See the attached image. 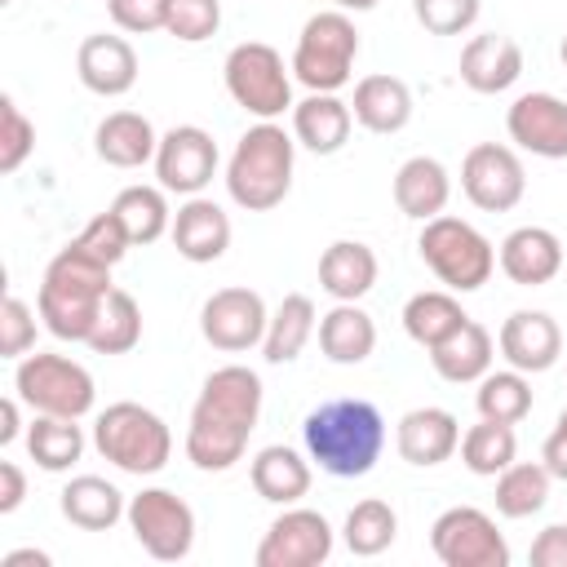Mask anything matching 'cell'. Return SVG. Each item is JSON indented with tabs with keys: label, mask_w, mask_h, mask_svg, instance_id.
Instances as JSON below:
<instances>
[{
	"label": "cell",
	"mask_w": 567,
	"mask_h": 567,
	"mask_svg": "<svg viewBox=\"0 0 567 567\" xmlns=\"http://www.w3.org/2000/svg\"><path fill=\"white\" fill-rule=\"evenodd\" d=\"M0 328H4V337H0L4 359H22L35 346V310L22 297H13V292L0 306Z\"/></svg>",
	"instance_id": "f6af8a7d"
},
{
	"label": "cell",
	"mask_w": 567,
	"mask_h": 567,
	"mask_svg": "<svg viewBox=\"0 0 567 567\" xmlns=\"http://www.w3.org/2000/svg\"><path fill=\"white\" fill-rule=\"evenodd\" d=\"M292 164H297V137L284 133L275 120H261L230 151L226 195L248 213H270L292 190Z\"/></svg>",
	"instance_id": "277c9868"
},
{
	"label": "cell",
	"mask_w": 567,
	"mask_h": 567,
	"mask_svg": "<svg viewBox=\"0 0 567 567\" xmlns=\"http://www.w3.org/2000/svg\"><path fill=\"white\" fill-rule=\"evenodd\" d=\"M58 505H62V518H66L71 527H80V532H111V527L128 514L124 492H120L115 483H106L102 474H75V478L62 487Z\"/></svg>",
	"instance_id": "4316f807"
},
{
	"label": "cell",
	"mask_w": 567,
	"mask_h": 567,
	"mask_svg": "<svg viewBox=\"0 0 567 567\" xmlns=\"http://www.w3.org/2000/svg\"><path fill=\"white\" fill-rule=\"evenodd\" d=\"M470 315L461 310L456 292H443V288H430V292H416L408 297L403 306V332L416 341V346H439L443 337H452Z\"/></svg>",
	"instance_id": "d6a6232c"
},
{
	"label": "cell",
	"mask_w": 567,
	"mask_h": 567,
	"mask_svg": "<svg viewBox=\"0 0 567 567\" xmlns=\"http://www.w3.org/2000/svg\"><path fill=\"white\" fill-rule=\"evenodd\" d=\"M461 461L470 474H483V478H496L505 465L518 461V434L514 425H501V421H483L470 425L461 434Z\"/></svg>",
	"instance_id": "f35d334b"
},
{
	"label": "cell",
	"mask_w": 567,
	"mask_h": 567,
	"mask_svg": "<svg viewBox=\"0 0 567 567\" xmlns=\"http://www.w3.org/2000/svg\"><path fill=\"white\" fill-rule=\"evenodd\" d=\"M124 518H128L133 540L159 563H177L195 545V509L168 487H142L128 501Z\"/></svg>",
	"instance_id": "8fae6325"
},
{
	"label": "cell",
	"mask_w": 567,
	"mask_h": 567,
	"mask_svg": "<svg viewBox=\"0 0 567 567\" xmlns=\"http://www.w3.org/2000/svg\"><path fill=\"white\" fill-rule=\"evenodd\" d=\"M168 190L164 186H124L120 195H115V213H120V221H124V230H128V239L133 244H155L159 235H168L173 230V213H168V199H164Z\"/></svg>",
	"instance_id": "d590c367"
},
{
	"label": "cell",
	"mask_w": 567,
	"mask_h": 567,
	"mask_svg": "<svg viewBox=\"0 0 567 567\" xmlns=\"http://www.w3.org/2000/svg\"><path fill=\"white\" fill-rule=\"evenodd\" d=\"M496 266L518 288H540L563 270V239L549 226H518L501 239Z\"/></svg>",
	"instance_id": "d6986e66"
},
{
	"label": "cell",
	"mask_w": 567,
	"mask_h": 567,
	"mask_svg": "<svg viewBox=\"0 0 567 567\" xmlns=\"http://www.w3.org/2000/svg\"><path fill=\"white\" fill-rule=\"evenodd\" d=\"M261 416V377L244 363H226L204 377V390L190 408L186 425V456L204 474H221L244 461L248 434Z\"/></svg>",
	"instance_id": "6da1fadb"
},
{
	"label": "cell",
	"mask_w": 567,
	"mask_h": 567,
	"mask_svg": "<svg viewBox=\"0 0 567 567\" xmlns=\"http://www.w3.org/2000/svg\"><path fill=\"white\" fill-rule=\"evenodd\" d=\"M549 470L545 461H514L496 474V514L501 518H532L549 501Z\"/></svg>",
	"instance_id": "836d02e7"
},
{
	"label": "cell",
	"mask_w": 567,
	"mask_h": 567,
	"mask_svg": "<svg viewBox=\"0 0 567 567\" xmlns=\"http://www.w3.org/2000/svg\"><path fill=\"white\" fill-rule=\"evenodd\" d=\"M142 341V306L133 292L111 288V297L102 301V315L93 323V337L84 341L97 354H128Z\"/></svg>",
	"instance_id": "8d00e7d4"
},
{
	"label": "cell",
	"mask_w": 567,
	"mask_h": 567,
	"mask_svg": "<svg viewBox=\"0 0 567 567\" xmlns=\"http://www.w3.org/2000/svg\"><path fill=\"white\" fill-rule=\"evenodd\" d=\"M558 425H563V430H567V408H563V412H558Z\"/></svg>",
	"instance_id": "11a10c76"
},
{
	"label": "cell",
	"mask_w": 567,
	"mask_h": 567,
	"mask_svg": "<svg viewBox=\"0 0 567 567\" xmlns=\"http://www.w3.org/2000/svg\"><path fill=\"white\" fill-rule=\"evenodd\" d=\"M221 27V4L217 0H168L164 9V31L182 44H204Z\"/></svg>",
	"instance_id": "60d3db41"
},
{
	"label": "cell",
	"mask_w": 567,
	"mask_h": 567,
	"mask_svg": "<svg viewBox=\"0 0 567 567\" xmlns=\"http://www.w3.org/2000/svg\"><path fill=\"white\" fill-rule=\"evenodd\" d=\"M111 288H115L111 284V266L97 261L89 248H80L71 239L44 266V279H40V292H35V310H40L44 328L58 341H89Z\"/></svg>",
	"instance_id": "3957f363"
},
{
	"label": "cell",
	"mask_w": 567,
	"mask_h": 567,
	"mask_svg": "<svg viewBox=\"0 0 567 567\" xmlns=\"http://www.w3.org/2000/svg\"><path fill=\"white\" fill-rule=\"evenodd\" d=\"M248 478H252V492L261 501H270V505H297L310 492V461L297 447L270 443V447H261L252 456Z\"/></svg>",
	"instance_id": "4dcf8cb0"
},
{
	"label": "cell",
	"mask_w": 567,
	"mask_h": 567,
	"mask_svg": "<svg viewBox=\"0 0 567 567\" xmlns=\"http://www.w3.org/2000/svg\"><path fill=\"white\" fill-rule=\"evenodd\" d=\"M319 350L328 363L354 368L377 350V323L359 301H337L328 315H319Z\"/></svg>",
	"instance_id": "83f0119b"
},
{
	"label": "cell",
	"mask_w": 567,
	"mask_h": 567,
	"mask_svg": "<svg viewBox=\"0 0 567 567\" xmlns=\"http://www.w3.org/2000/svg\"><path fill=\"white\" fill-rule=\"evenodd\" d=\"M416 248H421V261L434 270V279L447 292H478L496 270L492 239L478 226H470L465 217H452V213H439V217L421 221Z\"/></svg>",
	"instance_id": "8992f818"
},
{
	"label": "cell",
	"mask_w": 567,
	"mask_h": 567,
	"mask_svg": "<svg viewBox=\"0 0 567 567\" xmlns=\"http://www.w3.org/2000/svg\"><path fill=\"white\" fill-rule=\"evenodd\" d=\"M292 66H284V53L266 40H244L226 53L221 80L226 93L235 97V106H244L257 120H279L284 111H292Z\"/></svg>",
	"instance_id": "9c48e42d"
},
{
	"label": "cell",
	"mask_w": 567,
	"mask_h": 567,
	"mask_svg": "<svg viewBox=\"0 0 567 567\" xmlns=\"http://www.w3.org/2000/svg\"><path fill=\"white\" fill-rule=\"evenodd\" d=\"M523 75V49L518 40L509 35H496V31H483V35H470L465 49H461V84L474 89V93H505L514 89Z\"/></svg>",
	"instance_id": "44dd1931"
},
{
	"label": "cell",
	"mask_w": 567,
	"mask_h": 567,
	"mask_svg": "<svg viewBox=\"0 0 567 567\" xmlns=\"http://www.w3.org/2000/svg\"><path fill=\"white\" fill-rule=\"evenodd\" d=\"M173 248L186 257V261H195V266H208V261H217V257H226V248H230V217H226V208L221 204H213V199H204V195H190L177 213H173Z\"/></svg>",
	"instance_id": "7402d4cb"
},
{
	"label": "cell",
	"mask_w": 567,
	"mask_h": 567,
	"mask_svg": "<svg viewBox=\"0 0 567 567\" xmlns=\"http://www.w3.org/2000/svg\"><path fill=\"white\" fill-rule=\"evenodd\" d=\"M332 558V523L319 509L284 505L257 545V567H319Z\"/></svg>",
	"instance_id": "4fadbf2b"
},
{
	"label": "cell",
	"mask_w": 567,
	"mask_h": 567,
	"mask_svg": "<svg viewBox=\"0 0 567 567\" xmlns=\"http://www.w3.org/2000/svg\"><path fill=\"white\" fill-rule=\"evenodd\" d=\"M377 284V252L359 239H337L319 257V288L332 301H359Z\"/></svg>",
	"instance_id": "f546056e"
},
{
	"label": "cell",
	"mask_w": 567,
	"mask_h": 567,
	"mask_svg": "<svg viewBox=\"0 0 567 567\" xmlns=\"http://www.w3.org/2000/svg\"><path fill=\"white\" fill-rule=\"evenodd\" d=\"M354 58H359V31H354L350 13L323 9V13L306 18L288 66H292V80H301L310 93H337L350 84Z\"/></svg>",
	"instance_id": "52a82bcc"
},
{
	"label": "cell",
	"mask_w": 567,
	"mask_h": 567,
	"mask_svg": "<svg viewBox=\"0 0 567 567\" xmlns=\"http://www.w3.org/2000/svg\"><path fill=\"white\" fill-rule=\"evenodd\" d=\"M35 151V124L22 115V106L4 93L0 97V173H18L27 164V155Z\"/></svg>",
	"instance_id": "b9f144b4"
},
{
	"label": "cell",
	"mask_w": 567,
	"mask_h": 567,
	"mask_svg": "<svg viewBox=\"0 0 567 567\" xmlns=\"http://www.w3.org/2000/svg\"><path fill=\"white\" fill-rule=\"evenodd\" d=\"M266 323H270V310L261 301V292L235 284V288H217L204 310H199V332L213 350H226V354H239V350H252L261 346L266 337Z\"/></svg>",
	"instance_id": "5bb4252c"
},
{
	"label": "cell",
	"mask_w": 567,
	"mask_h": 567,
	"mask_svg": "<svg viewBox=\"0 0 567 567\" xmlns=\"http://www.w3.org/2000/svg\"><path fill=\"white\" fill-rule=\"evenodd\" d=\"M93 447L102 452V461H111L115 470L124 474H159L173 456V434L164 425L159 412L133 403V399H120L111 408L97 412L93 421Z\"/></svg>",
	"instance_id": "5b68a950"
},
{
	"label": "cell",
	"mask_w": 567,
	"mask_h": 567,
	"mask_svg": "<svg viewBox=\"0 0 567 567\" xmlns=\"http://www.w3.org/2000/svg\"><path fill=\"white\" fill-rule=\"evenodd\" d=\"M447 199H452V177H447V168L434 155H412V159L399 164V173H394V204H399L403 217L430 221V217H439L447 208Z\"/></svg>",
	"instance_id": "484cf974"
},
{
	"label": "cell",
	"mask_w": 567,
	"mask_h": 567,
	"mask_svg": "<svg viewBox=\"0 0 567 567\" xmlns=\"http://www.w3.org/2000/svg\"><path fill=\"white\" fill-rule=\"evenodd\" d=\"M27 496V474L18 461H0V514H13Z\"/></svg>",
	"instance_id": "c3c4849f"
},
{
	"label": "cell",
	"mask_w": 567,
	"mask_h": 567,
	"mask_svg": "<svg viewBox=\"0 0 567 567\" xmlns=\"http://www.w3.org/2000/svg\"><path fill=\"white\" fill-rule=\"evenodd\" d=\"M474 408H478L483 421L518 425V421L532 412V381H527V372L505 368V372H487V377H478Z\"/></svg>",
	"instance_id": "74e56055"
},
{
	"label": "cell",
	"mask_w": 567,
	"mask_h": 567,
	"mask_svg": "<svg viewBox=\"0 0 567 567\" xmlns=\"http://www.w3.org/2000/svg\"><path fill=\"white\" fill-rule=\"evenodd\" d=\"M354 111L337 93H310L292 106V137L315 155H337L350 142Z\"/></svg>",
	"instance_id": "cb8c5ba5"
},
{
	"label": "cell",
	"mask_w": 567,
	"mask_h": 567,
	"mask_svg": "<svg viewBox=\"0 0 567 567\" xmlns=\"http://www.w3.org/2000/svg\"><path fill=\"white\" fill-rule=\"evenodd\" d=\"M341 536H346V549H350L354 558H377V554H385V549L394 545V536H399V514L390 509V501L368 496V501H359V505L346 514Z\"/></svg>",
	"instance_id": "ab89813d"
},
{
	"label": "cell",
	"mask_w": 567,
	"mask_h": 567,
	"mask_svg": "<svg viewBox=\"0 0 567 567\" xmlns=\"http://www.w3.org/2000/svg\"><path fill=\"white\" fill-rule=\"evenodd\" d=\"M461 190L478 213H509L527 195V173L514 146L478 142L461 159Z\"/></svg>",
	"instance_id": "7c38bea8"
},
{
	"label": "cell",
	"mask_w": 567,
	"mask_h": 567,
	"mask_svg": "<svg viewBox=\"0 0 567 567\" xmlns=\"http://www.w3.org/2000/svg\"><path fill=\"white\" fill-rule=\"evenodd\" d=\"M27 452L40 470L62 474L84 456V430L71 416H40L35 412V421L27 425Z\"/></svg>",
	"instance_id": "e575fe53"
},
{
	"label": "cell",
	"mask_w": 567,
	"mask_h": 567,
	"mask_svg": "<svg viewBox=\"0 0 567 567\" xmlns=\"http://www.w3.org/2000/svg\"><path fill=\"white\" fill-rule=\"evenodd\" d=\"M18 403H22L18 394H9V399L0 403V421H4V425H0V443H4V447H9V443L18 439V430H22V421H18Z\"/></svg>",
	"instance_id": "f907efd6"
},
{
	"label": "cell",
	"mask_w": 567,
	"mask_h": 567,
	"mask_svg": "<svg viewBox=\"0 0 567 567\" xmlns=\"http://www.w3.org/2000/svg\"><path fill=\"white\" fill-rule=\"evenodd\" d=\"M22 563L49 567V554H44V549H9V554H4V567H22Z\"/></svg>",
	"instance_id": "816d5d0a"
},
{
	"label": "cell",
	"mask_w": 567,
	"mask_h": 567,
	"mask_svg": "<svg viewBox=\"0 0 567 567\" xmlns=\"http://www.w3.org/2000/svg\"><path fill=\"white\" fill-rule=\"evenodd\" d=\"M540 461H545V470H549L554 478H567V430H563V425L549 430V439H545V447H540Z\"/></svg>",
	"instance_id": "681fc988"
},
{
	"label": "cell",
	"mask_w": 567,
	"mask_h": 567,
	"mask_svg": "<svg viewBox=\"0 0 567 567\" xmlns=\"http://www.w3.org/2000/svg\"><path fill=\"white\" fill-rule=\"evenodd\" d=\"M137 49L124 40V35H106V31H93L80 40L75 49V75L89 93L97 97H124L133 84H137Z\"/></svg>",
	"instance_id": "e0dca14e"
},
{
	"label": "cell",
	"mask_w": 567,
	"mask_h": 567,
	"mask_svg": "<svg viewBox=\"0 0 567 567\" xmlns=\"http://www.w3.org/2000/svg\"><path fill=\"white\" fill-rule=\"evenodd\" d=\"M337 9H346V13H368V9H377L381 0H332Z\"/></svg>",
	"instance_id": "f5cc1de1"
},
{
	"label": "cell",
	"mask_w": 567,
	"mask_h": 567,
	"mask_svg": "<svg viewBox=\"0 0 567 567\" xmlns=\"http://www.w3.org/2000/svg\"><path fill=\"white\" fill-rule=\"evenodd\" d=\"M509 142L540 159H567V102L554 93H523L505 111Z\"/></svg>",
	"instance_id": "2e32d148"
},
{
	"label": "cell",
	"mask_w": 567,
	"mask_h": 567,
	"mask_svg": "<svg viewBox=\"0 0 567 567\" xmlns=\"http://www.w3.org/2000/svg\"><path fill=\"white\" fill-rule=\"evenodd\" d=\"M430 549L443 567H509V545L492 514L478 505H452L430 527Z\"/></svg>",
	"instance_id": "30bf717a"
},
{
	"label": "cell",
	"mask_w": 567,
	"mask_h": 567,
	"mask_svg": "<svg viewBox=\"0 0 567 567\" xmlns=\"http://www.w3.org/2000/svg\"><path fill=\"white\" fill-rule=\"evenodd\" d=\"M394 447L408 465H443L461 447V421L447 408H412L394 425Z\"/></svg>",
	"instance_id": "ffe728a7"
},
{
	"label": "cell",
	"mask_w": 567,
	"mask_h": 567,
	"mask_svg": "<svg viewBox=\"0 0 567 567\" xmlns=\"http://www.w3.org/2000/svg\"><path fill=\"white\" fill-rule=\"evenodd\" d=\"M4 4H9V0H4Z\"/></svg>",
	"instance_id": "9f6ffc18"
},
{
	"label": "cell",
	"mask_w": 567,
	"mask_h": 567,
	"mask_svg": "<svg viewBox=\"0 0 567 567\" xmlns=\"http://www.w3.org/2000/svg\"><path fill=\"white\" fill-rule=\"evenodd\" d=\"M558 58H563V66H567V35H563V44H558Z\"/></svg>",
	"instance_id": "db71d44e"
},
{
	"label": "cell",
	"mask_w": 567,
	"mask_h": 567,
	"mask_svg": "<svg viewBox=\"0 0 567 567\" xmlns=\"http://www.w3.org/2000/svg\"><path fill=\"white\" fill-rule=\"evenodd\" d=\"M492 354H496V341L492 332L478 323V319H465L452 337H443L439 346H430V363L443 381L452 385H470L478 377L492 372Z\"/></svg>",
	"instance_id": "f1b7e54d"
},
{
	"label": "cell",
	"mask_w": 567,
	"mask_h": 567,
	"mask_svg": "<svg viewBox=\"0 0 567 567\" xmlns=\"http://www.w3.org/2000/svg\"><path fill=\"white\" fill-rule=\"evenodd\" d=\"M496 346H501L509 368H518L527 377L532 372H549L558 363V354H563V328L545 310H514L501 323Z\"/></svg>",
	"instance_id": "ac0fdd59"
},
{
	"label": "cell",
	"mask_w": 567,
	"mask_h": 567,
	"mask_svg": "<svg viewBox=\"0 0 567 567\" xmlns=\"http://www.w3.org/2000/svg\"><path fill=\"white\" fill-rule=\"evenodd\" d=\"M350 111H354V124H363L368 133H403L408 120H412V89L399 80V75H363L354 84V97H350Z\"/></svg>",
	"instance_id": "603a6c76"
},
{
	"label": "cell",
	"mask_w": 567,
	"mask_h": 567,
	"mask_svg": "<svg viewBox=\"0 0 567 567\" xmlns=\"http://www.w3.org/2000/svg\"><path fill=\"white\" fill-rule=\"evenodd\" d=\"M478 9H483V0H412V13L430 35L470 31L478 22Z\"/></svg>",
	"instance_id": "7bdbcfd3"
},
{
	"label": "cell",
	"mask_w": 567,
	"mask_h": 567,
	"mask_svg": "<svg viewBox=\"0 0 567 567\" xmlns=\"http://www.w3.org/2000/svg\"><path fill=\"white\" fill-rule=\"evenodd\" d=\"M217 142L208 128L199 124H177L159 137V151H155V177L168 195H199L213 173H217Z\"/></svg>",
	"instance_id": "9a60e30c"
},
{
	"label": "cell",
	"mask_w": 567,
	"mask_h": 567,
	"mask_svg": "<svg viewBox=\"0 0 567 567\" xmlns=\"http://www.w3.org/2000/svg\"><path fill=\"white\" fill-rule=\"evenodd\" d=\"M164 9H168V0H106L111 22L120 31H128V35L164 31Z\"/></svg>",
	"instance_id": "bcb514c9"
},
{
	"label": "cell",
	"mask_w": 567,
	"mask_h": 567,
	"mask_svg": "<svg viewBox=\"0 0 567 567\" xmlns=\"http://www.w3.org/2000/svg\"><path fill=\"white\" fill-rule=\"evenodd\" d=\"M319 332V315H315V301L306 292H288L275 310H270V323H266V337H261V354L266 363H292L306 341Z\"/></svg>",
	"instance_id": "1f68e13d"
},
{
	"label": "cell",
	"mask_w": 567,
	"mask_h": 567,
	"mask_svg": "<svg viewBox=\"0 0 567 567\" xmlns=\"http://www.w3.org/2000/svg\"><path fill=\"white\" fill-rule=\"evenodd\" d=\"M527 558L532 567H567V523H549L545 532H536Z\"/></svg>",
	"instance_id": "7dc6e473"
},
{
	"label": "cell",
	"mask_w": 567,
	"mask_h": 567,
	"mask_svg": "<svg viewBox=\"0 0 567 567\" xmlns=\"http://www.w3.org/2000/svg\"><path fill=\"white\" fill-rule=\"evenodd\" d=\"M306 456L332 478H363L381 461L385 416L368 399H328L301 421Z\"/></svg>",
	"instance_id": "7a4b0ae2"
},
{
	"label": "cell",
	"mask_w": 567,
	"mask_h": 567,
	"mask_svg": "<svg viewBox=\"0 0 567 567\" xmlns=\"http://www.w3.org/2000/svg\"><path fill=\"white\" fill-rule=\"evenodd\" d=\"M93 151L111 168H142L146 159H155L159 133L142 111H111L93 133Z\"/></svg>",
	"instance_id": "d4e9b609"
},
{
	"label": "cell",
	"mask_w": 567,
	"mask_h": 567,
	"mask_svg": "<svg viewBox=\"0 0 567 567\" xmlns=\"http://www.w3.org/2000/svg\"><path fill=\"white\" fill-rule=\"evenodd\" d=\"M75 244H80V248H89V252H93L97 261H106V266L124 261V252L133 248V239H128V230H124V221H120V213H115V208L97 213V217L75 235Z\"/></svg>",
	"instance_id": "ee69618b"
},
{
	"label": "cell",
	"mask_w": 567,
	"mask_h": 567,
	"mask_svg": "<svg viewBox=\"0 0 567 567\" xmlns=\"http://www.w3.org/2000/svg\"><path fill=\"white\" fill-rule=\"evenodd\" d=\"M13 394L40 412V416H89L93 412V399H97V385H93V372L66 354H22L18 368H13Z\"/></svg>",
	"instance_id": "ba28073f"
}]
</instances>
